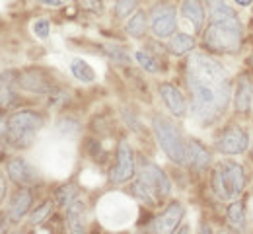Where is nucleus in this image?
Wrapping results in <instances>:
<instances>
[{"instance_id":"37","label":"nucleus","mask_w":253,"mask_h":234,"mask_svg":"<svg viewBox=\"0 0 253 234\" xmlns=\"http://www.w3.org/2000/svg\"><path fill=\"white\" fill-rule=\"evenodd\" d=\"M2 144H4V142H2V140H0V154H2Z\"/></svg>"},{"instance_id":"15","label":"nucleus","mask_w":253,"mask_h":234,"mask_svg":"<svg viewBox=\"0 0 253 234\" xmlns=\"http://www.w3.org/2000/svg\"><path fill=\"white\" fill-rule=\"evenodd\" d=\"M32 203H33L32 191L28 189V186H22V187L14 193L12 201H10V221L20 223V221L26 217V213L30 211Z\"/></svg>"},{"instance_id":"16","label":"nucleus","mask_w":253,"mask_h":234,"mask_svg":"<svg viewBox=\"0 0 253 234\" xmlns=\"http://www.w3.org/2000/svg\"><path fill=\"white\" fill-rule=\"evenodd\" d=\"M253 101V82L250 76H240L236 82V92H234V105L240 113L250 111Z\"/></svg>"},{"instance_id":"30","label":"nucleus","mask_w":253,"mask_h":234,"mask_svg":"<svg viewBox=\"0 0 253 234\" xmlns=\"http://www.w3.org/2000/svg\"><path fill=\"white\" fill-rule=\"evenodd\" d=\"M49 32H51V26H49L47 20H37V22H33V34H35V37L47 39V37H49Z\"/></svg>"},{"instance_id":"22","label":"nucleus","mask_w":253,"mask_h":234,"mask_svg":"<svg viewBox=\"0 0 253 234\" xmlns=\"http://www.w3.org/2000/svg\"><path fill=\"white\" fill-rule=\"evenodd\" d=\"M14 84H18V80L14 78V72L0 74V107H10L16 101Z\"/></svg>"},{"instance_id":"17","label":"nucleus","mask_w":253,"mask_h":234,"mask_svg":"<svg viewBox=\"0 0 253 234\" xmlns=\"http://www.w3.org/2000/svg\"><path fill=\"white\" fill-rule=\"evenodd\" d=\"M66 225L72 233H82L86 227V205L80 199H74L66 205Z\"/></svg>"},{"instance_id":"14","label":"nucleus","mask_w":253,"mask_h":234,"mask_svg":"<svg viewBox=\"0 0 253 234\" xmlns=\"http://www.w3.org/2000/svg\"><path fill=\"white\" fill-rule=\"evenodd\" d=\"M160 96H162V100L166 103V107L171 111V115H175V117L185 115V111H187L185 98H183V94L173 84H169V82L160 84Z\"/></svg>"},{"instance_id":"3","label":"nucleus","mask_w":253,"mask_h":234,"mask_svg":"<svg viewBox=\"0 0 253 234\" xmlns=\"http://www.w3.org/2000/svg\"><path fill=\"white\" fill-rule=\"evenodd\" d=\"M152 123H154V135L158 139V144L166 152V156L175 164H185L187 162V144L183 142L177 127L162 115H156Z\"/></svg>"},{"instance_id":"27","label":"nucleus","mask_w":253,"mask_h":234,"mask_svg":"<svg viewBox=\"0 0 253 234\" xmlns=\"http://www.w3.org/2000/svg\"><path fill=\"white\" fill-rule=\"evenodd\" d=\"M136 4H138V0H117V4H115V14H117V18H126V16H130V14L134 12Z\"/></svg>"},{"instance_id":"24","label":"nucleus","mask_w":253,"mask_h":234,"mask_svg":"<svg viewBox=\"0 0 253 234\" xmlns=\"http://www.w3.org/2000/svg\"><path fill=\"white\" fill-rule=\"evenodd\" d=\"M148 22H146V14L144 12H134V16H130V20L126 22V34L130 37H142L146 34Z\"/></svg>"},{"instance_id":"32","label":"nucleus","mask_w":253,"mask_h":234,"mask_svg":"<svg viewBox=\"0 0 253 234\" xmlns=\"http://www.w3.org/2000/svg\"><path fill=\"white\" fill-rule=\"evenodd\" d=\"M41 6H47V8H61L64 6L68 0H37Z\"/></svg>"},{"instance_id":"35","label":"nucleus","mask_w":253,"mask_h":234,"mask_svg":"<svg viewBox=\"0 0 253 234\" xmlns=\"http://www.w3.org/2000/svg\"><path fill=\"white\" fill-rule=\"evenodd\" d=\"M236 4H238V6L248 8V6H252V4H253V0H236Z\"/></svg>"},{"instance_id":"9","label":"nucleus","mask_w":253,"mask_h":234,"mask_svg":"<svg viewBox=\"0 0 253 234\" xmlns=\"http://www.w3.org/2000/svg\"><path fill=\"white\" fill-rule=\"evenodd\" d=\"M250 146V137L242 127H228L218 139V150L222 154H244Z\"/></svg>"},{"instance_id":"8","label":"nucleus","mask_w":253,"mask_h":234,"mask_svg":"<svg viewBox=\"0 0 253 234\" xmlns=\"http://www.w3.org/2000/svg\"><path fill=\"white\" fill-rule=\"evenodd\" d=\"M132 176H134V156H132L128 142L121 140L117 148V162L111 170L109 178L113 184H123V182H128Z\"/></svg>"},{"instance_id":"11","label":"nucleus","mask_w":253,"mask_h":234,"mask_svg":"<svg viewBox=\"0 0 253 234\" xmlns=\"http://www.w3.org/2000/svg\"><path fill=\"white\" fill-rule=\"evenodd\" d=\"M6 174H8V178L14 182V184H18V186H32L37 182V170L26 160V158H22V156H16V158H12V160H8V164H6Z\"/></svg>"},{"instance_id":"29","label":"nucleus","mask_w":253,"mask_h":234,"mask_svg":"<svg viewBox=\"0 0 253 234\" xmlns=\"http://www.w3.org/2000/svg\"><path fill=\"white\" fill-rule=\"evenodd\" d=\"M74 199H76V187H74V186H66V187H63V189L57 193V201H59L61 205H68V203H72Z\"/></svg>"},{"instance_id":"19","label":"nucleus","mask_w":253,"mask_h":234,"mask_svg":"<svg viewBox=\"0 0 253 234\" xmlns=\"http://www.w3.org/2000/svg\"><path fill=\"white\" fill-rule=\"evenodd\" d=\"M181 14L191 22V26L201 32L203 24H205V6L201 4V0H183L181 4Z\"/></svg>"},{"instance_id":"20","label":"nucleus","mask_w":253,"mask_h":234,"mask_svg":"<svg viewBox=\"0 0 253 234\" xmlns=\"http://www.w3.org/2000/svg\"><path fill=\"white\" fill-rule=\"evenodd\" d=\"M187 160L191 162V166L197 170H203L211 164V154L209 150L199 142V140H189L187 142Z\"/></svg>"},{"instance_id":"18","label":"nucleus","mask_w":253,"mask_h":234,"mask_svg":"<svg viewBox=\"0 0 253 234\" xmlns=\"http://www.w3.org/2000/svg\"><path fill=\"white\" fill-rule=\"evenodd\" d=\"M18 86H22L28 92H35V94H43L49 90V80L43 76L41 70H28L24 74H20L18 78Z\"/></svg>"},{"instance_id":"13","label":"nucleus","mask_w":253,"mask_h":234,"mask_svg":"<svg viewBox=\"0 0 253 234\" xmlns=\"http://www.w3.org/2000/svg\"><path fill=\"white\" fill-rule=\"evenodd\" d=\"M130 215H132V207L128 205V201L121 195H109L101 201V221L109 223L113 217H121V221L126 223L130 221Z\"/></svg>"},{"instance_id":"21","label":"nucleus","mask_w":253,"mask_h":234,"mask_svg":"<svg viewBox=\"0 0 253 234\" xmlns=\"http://www.w3.org/2000/svg\"><path fill=\"white\" fill-rule=\"evenodd\" d=\"M70 74H72L78 82H84V84H92L95 80L94 67H92L88 61L80 59V57H74V59L70 61Z\"/></svg>"},{"instance_id":"2","label":"nucleus","mask_w":253,"mask_h":234,"mask_svg":"<svg viewBox=\"0 0 253 234\" xmlns=\"http://www.w3.org/2000/svg\"><path fill=\"white\" fill-rule=\"evenodd\" d=\"M43 115L32 111V109H22L16 111L8 117V142L16 148H28L35 142L37 133L43 129Z\"/></svg>"},{"instance_id":"33","label":"nucleus","mask_w":253,"mask_h":234,"mask_svg":"<svg viewBox=\"0 0 253 234\" xmlns=\"http://www.w3.org/2000/svg\"><path fill=\"white\" fill-rule=\"evenodd\" d=\"M82 4H84V8L86 10H101V2L99 0H82Z\"/></svg>"},{"instance_id":"1","label":"nucleus","mask_w":253,"mask_h":234,"mask_svg":"<svg viewBox=\"0 0 253 234\" xmlns=\"http://www.w3.org/2000/svg\"><path fill=\"white\" fill-rule=\"evenodd\" d=\"M187 84L193 98V115L201 123H212L230 101L228 72L220 63L205 53H195L187 65Z\"/></svg>"},{"instance_id":"4","label":"nucleus","mask_w":253,"mask_h":234,"mask_svg":"<svg viewBox=\"0 0 253 234\" xmlns=\"http://www.w3.org/2000/svg\"><path fill=\"white\" fill-rule=\"evenodd\" d=\"M246 187V174L244 168L236 162L224 160L212 174V189L220 199H234Z\"/></svg>"},{"instance_id":"10","label":"nucleus","mask_w":253,"mask_h":234,"mask_svg":"<svg viewBox=\"0 0 253 234\" xmlns=\"http://www.w3.org/2000/svg\"><path fill=\"white\" fill-rule=\"evenodd\" d=\"M207 8H209V16H211L212 24L242 30V22H240L238 14L226 4V0H207Z\"/></svg>"},{"instance_id":"28","label":"nucleus","mask_w":253,"mask_h":234,"mask_svg":"<svg viewBox=\"0 0 253 234\" xmlns=\"http://www.w3.org/2000/svg\"><path fill=\"white\" fill-rule=\"evenodd\" d=\"M51 209H53V203H51V201H45L41 207H37V209H35V211L32 213V217H30L32 225H39V223H43V221L49 217Z\"/></svg>"},{"instance_id":"7","label":"nucleus","mask_w":253,"mask_h":234,"mask_svg":"<svg viewBox=\"0 0 253 234\" xmlns=\"http://www.w3.org/2000/svg\"><path fill=\"white\" fill-rule=\"evenodd\" d=\"M150 28L156 37H169L173 35L177 28V18H175V8L169 4H158L150 10Z\"/></svg>"},{"instance_id":"25","label":"nucleus","mask_w":253,"mask_h":234,"mask_svg":"<svg viewBox=\"0 0 253 234\" xmlns=\"http://www.w3.org/2000/svg\"><path fill=\"white\" fill-rule=\"evenodd\" d=\"M226 217H228V223L236 229H244L246 227V213H244V205L240 201H234L228 211H226Z\"/></svg>"},{"instance_id":"34","label":"nucleus","mask_w":253,"mask_h":234,"mask_svg":"<svg viewBox=\"0 0 253 234\" xmlns=\"http://www.w3.org/2000/svg\"><path fill=\"white\" fill-rule=\"evenodd\" d=\"M6 184H4V178H2V174H0V199L4 197V193H6V187H4Z\"/></svg>"},{"instance_id":"6","label":"nucleus","mask_w":253,"mask_h":234,"mask_svg":"<svg viewBox=\"0 0 253 234\" xmlns=\"http://www.w3.org/2000/svg\"><path fill=\"white\" fill-rule=\"evenodd\" d=\"M138 182L156 197V201H160L162 197H168L171 193V182H169V178L156 164L146 162L144 166L140 168Z\"/></svg>"},{"instance_id":"31","label":"nucleus","mask_w":253,"mask_h":234,"mask_svg":"<svg viewBox=\"0 0 253 234\" xmlns=\"http://www.w3.org/2000/svg\"><path fill=\"white\" fill-rule=\"evenodd\" d=\"M107 53H109V57H111V59H115V61L128 63V55H126L121 47H107Z\"/></svg>"},{"instance_id":"36","label":"nucleus","mask_w":253,"mask_h":234,"mask_svg":"<svg viewBox=\"0 0 253 234\" xmlns=\"http://www.w3.org/2000/svg\"><path fill=\"white\" fill-rule=\"evenodd\" d=\"M6 231V221H4V217H0V233H4Z\"/></svg>"},{"instance_id":"12","label":"nucleus","mask_w":253,"mask_h":234,"mask_svg":"<svg viewBox=\"0 0 253 234\" xmlns=\"http://www.w3.org/2000/svg\"><path fill=\"white\" fill-rule=\"evenodd\" d=\"M181 219H183V205L177 203V201H173V203H169L158 217H156L154 231L162 234L173 233L177 229V225L181 223Z\"/></svg>"},{"instance_id":"5","label":"nucleus","mask_w":253,"mask_h":234,"mask_svg":"<svg viewBox=\"0 0 253 234\" xmlns=\"http://www.w3.org/2000/svg\"><path fill=\"white\" fill-rule=\"evenodd\" d=\"M242 34H244L242 30L226 28L211 22L209 30L205 32V43L218 53H236L242 45Z\"/></svg>"},{"instance_id":"26","label":"nucleus","mask_w":253,"mask_h":234,"mask_svg":"<svg viewBox=\"0 0 253 234\" xmlns=\"http://www.w3.org/2000/svg\"><path fill=\"white\" fill-rule=\"evenodd\" d=\"M134 59H136V63L144 68L146 72H158V63H156V59L152 55H148L144 51H136L134 53Z\"/></svg>"},{"instance_id":"23","label":"nucleus","mask_w":253,"mask_h":234,"mask_svg":"<svg viewBox=\"0 0 253 234\" xmlns=\"http://www.w3.org/2000/svg\"><path fill=\"white\" fill-rule=\"evenodd\" d=\"M168 49H169V53H173L177 57L187 55L195 49V39L187 34H175L171 35V39L168 43Z\"/></svg>"}]
</instances>
